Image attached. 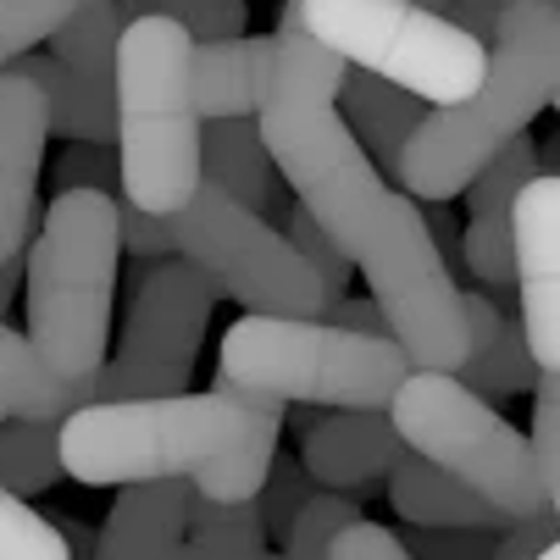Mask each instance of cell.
<instances>
[{
	"instance_id": "6da1fadb",
	"label": "cell",
	"mask_w": 560,
	"mask_h": 560,
	"mask_svg": "<svg viewBox=\"0 0 560 560\" xmlns=\"http://www.w3.org/2000/svg\"><path fill=\"white\" fill-rule=\"evenodd\" d=\"M283 417L228 394H173L84 406L61 422V471L90 489L189 483L200 500L245 505L261 494Z\"/></svg>"
},
{
	"instance_id": "7a4b0ae2",
	"label": "cell",
	"mask_w": 560,
	"mask_h": 560,
	"mask_svg": "<svg viewBox=\"0 0 560 560\" xmlns=\"http://www.w3.org/2000/svg\"><path fill=\"white\" fill-rule=\"evenodd\" d=\"M339 84L345 61L300 28V0H283L272 34V78L256 106V133L272 173L294 189V206L334 245H345L388 195V184L377 178V167L366 162V150L334 106Z\"/></svg>"
},
{
	"instance_id": "3957f363",
	"label": "cell",
	"mask_w": 560,
	"mask_h": 560,
	"mask_svg": "<svg viewBox=\"0 0 560 560\" xmlns=\"http://www.w3.org/2000/svg\"><path fill=\"white\" fill-rule=\"evenodd\" d=\"M555 101H560V0H516L489 39L477 90L455 106L422 112L394 167L399 195L417 206H450Z\"/></svg>"
},
{
	"instance_id": "277c9868",
	"label": "cell",
	"mask_w": 560,
	"mask_h": 560,
	"mask_svg": "<svg viewBox=\"0 0 560 560\" xmlns=\"http://www.w3.org/2000/svg\"><path fill=\"white\" fill-rule=\"evenodd\" d=\"M195 39L173 18H133L112 50L117 189L150 217H173L200 189V112L189 95Z\"/></svg>"
},
{
	"instance_id": "5b68a950",
	"label": "cell",
	"mask_w": 560,
	"mask_h": 560,
	"mask_svg": "<svg viewBox=\"0 0 560 560\" xmlns=\"http://www.w3.org/2000/svg\"><path fill=\"white\" fill-rule=\"evenodd\" d=\"M117 206L101 189H67L28 238V350L61 383H95L112 350L117 300Z\"/></svg>"
},
{
	"instance_id": "8992f818",
	"label": "cell",
	"mask_w": 560,
	"mask_h": 560,
	"mask_svg": "<svg viewBox=\"0 0 560 560\" xmlns=\"http://www.w3.org/2000/svg\"><path fill=\"white\" fill-rule=\"evenodd\" d=\"M406 377L411 361L394 339H361L328 323H289V316H238L222 334L211 394L245 399L272 417H283L289 399L311 411H388Z\"/></svg>"
},
{
	"instance_id": "52a82bcc",
	"label": "cell",
	"mask_w": 560,
	"mask_h": 560,
	"mask_svg": "<svg viewBox=\"0 0 560 560\" xmlns=\"http://www.w3.org/2000/svg\"><path fill=\"white\" fill-rule=\"evenodd\" d=\"M388 422L417 460L450 471L505 522H527L560 505L544 489L527 433H516L483 394L460 388L450 372H411L388 399Z\"/></svg>"
},
{
	"instance_id": "ba28073f",
	"label": "cell",
	"mask_w": 560,
	"mask_h": 560,
	"mask_svg": "<svg viewBox=\"0 0 560 560\" xmlns=\"http://www.w3.org/2000/svg\"><path fill=\"white\" fill-rule=\"evenodd\" d=\"M350 267L366 278V300L383 311L388 339L399 355L411 361V372H450L466 355V328H460V289L450 267L439 261L433 238L417 217V200L383 195V206L339 245Z\"/></svg>"
},
{
	"instance_id": "9c48e42d",
	"label": "cell",
	"mask_w": 560,
	"mask_h": 560,
	"mask_svg": "<svg viewBox=\"0 0 560 560\" xmlns=\"http://www.w3.org/2000/svg\"><path fill=\"white\" fill-rule=\"evenodd\" d=\"M300 28L345 67H361L422 106H455L477 90L489 45L417 0H300Z\"/></svg>"
},
{
	"instance_id": "30bf717a",
	"label": "cell",
	"mask_w": 560,
	"mask_h": 560,
	"mask_svg": "<svg viewBox=\"0 0 560 560\" xmlns=\"http://www.w3.org/2000/svg\"><path fill=\"white\" fill-rule=\"evenodd\" d=\"M173 256H184L195 272L211 278L222 300H233L250 316H289V323H316L323 316V283L294 256V245L256 211L200 184L173 217Z\"/></svg>"
},
{
	"instance_id": "8fae6325",
	"label": "cell",
	"mask_w": 560,
	"mask_h": 560,
	"mask_svg": "<svg viewBox=\"0 0 560 560\" xmlns=\"http://www.w3.org/2000/svg\"><path fill=\"white\" fill-rule=\"evenodd\" d=\"M217 300L222 294L211 289V278L195 272L184 256L144 267V278L128 300V316H122L117 350H106L112 361L95 372V406L189 394Z\"/></svg>"
},
{
	"instance_id": "7c38bea8",
	"label": "cell",
	"mask_w": 560,
	"mask_h": 560,
	"mask_svg": "<svg viewBox=\"0 0 560 560\" xmlns=\"http://www.w3.org/2000/svg\"><path fill=\"white\" fill-rule=\"evenodd\" d=\"M516 328L538 372H560V178L538 173L511 200Z\"/></svg>"
},
{
	"instance_id": "4fadbf2b",
	"label": "cell",
	"mask_w": 560,
	"mask_h": 560,
	"mask_svg": "<svg viewBox=\"0 0 560 560\" xmlns=\"http://www.w3.org/2000/svg\"><path fill=\"white\" fill-rule=\"evenodd\" d=\"M45 95L18 67H0V261H23L39 228V173H45Z\"/></svg>"
},
{
	"instance_id": "5bb4252c",
	"label": "cell",
	"mask_w": 560,
	"mask_h": 560,
	"mask_svg": "<svg viewBox=\"0 0 560 560\" xmlns=\"http://www.w3.org/2000/svg\"><path fill=\"white\" fill-rule=\"evenodd\" d=\"M406 455L388 411H323L305 428L300 444V471L311 477V489L328 494H366V483L394 471V460Z\"/></svg>"
},
{
	"instance_id": "9a60e30c",
	"label": "cell",
	"mask_w": 560,
	"mask_h": 560,
	"mask_svg": "<svg viewBox=\"0 0 560 560\" xmlns=\"http://www.w3.org/2000/svg\"><path fill=\"white\" fill-rule=\"evenodd\" d=\"M195 489L189 483H128L95 538V560H283V555H211L184 544Z\"/></svg>"
},
{
	"instance_id": "2e32d148",
	"label": "cell",
	"mask_w": 560,
	"mask_h": 560,
	"mask_svg": "<svg viewBox=\"0 0 560 560\" xmlns=\"http://www.w3.org/2000/svg\"><path fill=\"white\" fill-rule=\"evenodd\" d=\"M460 328H466V355L455 366V383L471 388V394H483L489 406L505 394H522L533 388L538 366L527 355V339L522 328L511 323V316L489 300V294H460Z\"/></svg>"
},
{
	"instance_id": "e0dca14e",
	"label": "cell",
	"mask_w": 560,
	"mask_h": 560,
	"mask_svg": "<svg viewBox=\"0 0 560 560\" xmlns=\"http://www.w3.org/2000/svg\"><path fill=\"white\" fill-rule=\"evenodd\" d=\"M272 78V34H238V39H211L189 50V95L200 122L222 117H256Z\"/></svg>"
},
{
	"instance_id": "ac0fdd59",
	"label": "cell",
	"mask_w": 560,
	"mask_h": 560,
	"mask_svg": "<svg viewBox=\"0 0 560 560\" xmlns=\"http://www.w3.org/2000/svg\"><path fill=\"white\" fill-rule=\"evenodd\" d=\"M388 505L411 527H433V533H500L505 527V516L489 500H477L466 483H455L450 471L417 460L411 450L388 471Z\"/></svg>"
},
{
	"instance_id": "d6986e66",
	"label": "cell",
	"mask_w": 560,
	"mask_h": 560,
	"mask_svg": "<svg viewBox=\"0 0 560 560\" xmlns=\"http://www.w3.org/2000/svg\"><path fill=\"white\" fill-rule=\"evenodd\" d=\"M334 106H339L345 128L355 133V144L366 150V162L377 167V178H394L399 150H406V139L422 122V101H411L406 90L383 84V78H372L361 67H345V84H339Z\"/></svg>"
},
{
	"instance_id": "ffe728a7",
	"label": "cell",
	"mask_w": 560,
	"mask_h": 560,
	"mask_svg": "<svg viewBox=\"0 0 560 560\" xmlns=\"http://www.w3.org/2000/svg\"><path fill=\"white\" fill-rule=\"evenodd\" d=\"M200 184H211L217 195L238 200L256 217H267L278 206V178H272V162L261 150L256 117L200 122Z\"/></svg>"
},
{
	"instance_id": "44dd1931",
	"label": "cell",
	"mask_w": 560,
	"mask_h": 560,
	"mask_svg": "<svg viewBox=\"0 0 560 560\" xmlns=\"http://www.w3.org/2000/svg\"><path fill=\"white\" fill-rule=\"evenodd\" d=\"M0 406L18 422H67L72 411L95 406V383H61L23 334L0 323Z\"/></svg>"
},
{
	"instance_id": "7402d4cb",
	"label": "cell",
	"mask_w": 560,
	"mask_h": 560,
	"mask_svg": "<svg viewBox=\"0 0 560 560\" xmlns=\"http://www.w3.org/2000/svg\"><path fill=\"white\" fill-rule=\"evenodd\" d=\"M12 67L45 95L50 133H67L78 144H112V95L106 90H90L84 78H72L50 50H28Z\"/></svg>"
},
{
	"instance_id": "603a6c76",
	"label": "cell",
	"mask_w": 560,
	"mask_h": 560,
	"mask_svg": "<svg viewBox=\"0 0 560 560\" xmlns=\"http://www.w3.org/2000/svg\"><path fill=\"white\" fill-rule=\"evenodd\" d=\"M56 439H61V422H18V417L0 422V489L18 500L45 494L61 477Z\"/></svg>"
},
{
	"instance_id": "cb8c5ba5",
	"label": "cell",
	"mask_w": 560,
	"mask_h": 560,
	"mask_svg": "<svg viewBox=\"0 0 560 560\" xmlns=\"http://www.w3.org/2000/svg\"><path fill=\"white\" fill-rule=\"evenodd\" d=\"M544 173V162H538V150H533V139L527 133H516L494 162L477 173L460 195H466V206H471V222H511V200L533 184Z\"/></svg>"
},
{
	"instance_id": "d4e9b609",
	"label": "cell",
	"mask_w": 560,
	"mask_h": 560,
	"mask_svg": "<svg viewBox=\"0 0 560 560\" xmlns=\"http://www.w3.org/2000/svg\"><path fill=\"white\" fill-rule=\"evenodd\" d=\"M184 527H195V549H211V555H267V527H261L256 500L217 505V500L195 494Z\"/></svg>"
},
{
	"instance_id": "484cf974",
	"label": "cell",
	"mask_w": 560,
	"mask_h": 560,
	"mask_svg": "<svg viewBox=\"0 0 560 560\" xmlns=\"http://www.w3.org/2000/svg\"><path fill=\"white\" fill-rule=\"evenodd\" d=\"M84 0H0V67L45 45Z\"/></svg>"
},
{
	"instance_id": "4316f807",
	"label": "cell",
	"mask_w": 560,
	"mask_h": 560,
	"mask_svg": "<svg viewBox=\"0 0 560 560\" xmlns=\"http://www.w3.org/2000/svg\"><path fill=\"white\" fill-rule=\"evenodd\" d=\"M283 238H289V245H294V256L316 272V283H323V311L334 305V300H345V289H350V256L334 245V238L323 233V228H316L300 206H289L283 211Z\"/></svg>"
},
{
	"instance_id": "83f0119b",
	"label": "cell",
	"mask_w": 560,
	"mask_h": 560,
	"mask_svg": "<svg viewBox=\"0 0 560 560\" xmlns=\"http://www.w3.org/2000/svg\"><path fill=\"white\" fill-rule=\"evenodd\" d=\"M0 560H72L56 522L28 511V500L0 489Z\"/></svg>"
},
{
	"instance_id": "f1b7e54d",
	"label": "cell",
	"mask_w": 560,
	"mask_h": 560,
	"mask_svg": "<svg viewBox=\"0 0 560 560\" xmlns=\"http://www.w3.org/2000/svg\"><path fill=\"white\" fill-rule=\"evenodd\" d=\"M316 489H311V477L300 471V460H289V455H272V466H267V483H261V494H256V511H261V527H267V538L278 533H289V522L300 516V505L311 500Z\"/></svg>"
},
{
	"instance_id": "f546056e",
	"label": "cell",
	"mask_w": 560,
	"mask_h": 560,
	"mask_svg": "<svg viewBox=\"0 0 560 560\" xmlns=\"http://www.w3.org/2000/svg\"><path fill=\"white\" fill-rule=\"evenodd\" d=\"M460 256L483 289L511 294V222H466Z\"/></svg>"
},
{
	"instance_id": "4dcf8cb0",
	"label": "cell",
	"mask_w": 560,
	"mask_h": 560,
	"mask_svg": "<svg viewBox=\"0 0 560 560\" xmlns=\"http://www.w3.org/2000/svg\"><path fill=\"white\" fill-rule=\"evenodd\" d=\"M112 184H117V150L112 144H67L61 155H56V195H67V189H101V195H112Z\"/></svg>"
},
{
	"instance_id": "1f68e13d",
	"label": "cell",
	"mask_w": 560,
	"mask_h": 560,
	"mask_svg": "<svg viewBox=\"0 0 560 560\" xmlns=\"http://www.w3.org/2000/svg\"><path fill=\"white\" fill-rule=\"evenodd\" d=\"M117 206V245L128 256H144V261H167L173 256V233H167V217H150L139 206H128L122 195H112Z\"/></svg>"
},
{
	"instance_id": "d6a6232c",
	"label": "cell",
	"mask_w": 560,
	"mask_h": 560,
	"mask_svg": "<svg viewBox=\"0 0 560 560\" xmlns=\"http://www.w3.org/2000/svg\"><path fill=\"white\" fill-rule=\"evenodd\" d=\"M406 544L411 560H494V533H433V527H417Z\"/></svg>"
},
{
	"instance_id": "836d02e7",
	"label": "cell",
	"mask_w": 560,
	"mask_h": 560,
	"mask_svg": "<svg viewBox=\"0 0 560 560\" xmlns=\"http://www.w3.org/2000/svg\"><path fill=\"white\" fill-rule=\"evenodd\" d=\"M328 560H411V555H406V544H399V533H388V527H377V522L361 516V522H350L334 538Z\"/></svg>"
},
{
	"instance_id": "e575fe53",
	"label": "cell",
	"mask_w": 560,
	"mask_h": 560,
	"mask_svg": "<svg viewBox=\"0 0 560 560\" xmlns=\"http://www.w3.org/2000/svg\"><path fill=\"white\" fill-rule=\"evenodd\" d=\"M544 549H555V511H538L527 522H505L494 533V560H533Z\"/></svg>"
},
{
	"instance_id": "d590c367",
	"label": "cell",
	"mask_w": 560,
	"mask_h": 560,
	"mask_svg": "<svg viewBox=\"0 0 560 560\" xmlns=\"http://www.w3.org/2000/svg\"><path fill=\"white\" fill-rule=\"evenodd\" d=\"M316 323H328V328H345V334H361V339H388V323H383V311L372 300H334Z\"/></svg>"
},
{
	"instance_id": "8d00e7d4",
	"label": "cell",
	"mask_w": 560,
	"mask_h": 560,
	"mask_svg": "<svg viewBox=\"0 0 560 560\" xmlns=\"http://www.w3.org/2000/svg\"><path fill=\"white\" fill-rule=\"evenodd\" d=\"M516 7V0H455L450 7V23L460 28V34H471L477 45H489L494 39V28H500V18Z\"/></svg>"
},
{
	"instance_id": "74e56055",
	"label": "cell",
	"mask_w": 560,
	"mask_h": 560,
	"mask_svg": "<svg viewBox=\"0 0 560 560\" xmlns=\"http://www.w3.org/2000/svg\"><path fill=\"white\" fill-rule=\"evenodd\" d=\"M18 278H23V261H0V311L18 300Z\"/></svg>"
},
{
	"instance_id": "f35d334b",
	"label": "cell",
	"mask_w": 560,
	"mask_h": 560,
	"mask_svg": "<svg viewBox=\"0 0 560 560\" xmlns=\"http://www.w3.org/2000/svg\"><path fill=\"white\" fill-rule=\"evenodd\" d=\"M533 560H560V544H555V549H544V555H533Z\"/></svg>"
},
{
	"instance_id": "ab89813d",
	"label": "cell",
	"mask_w": 560,
	"mask_h": 560,
	"mask_svg": "<svg viewBox=\"0 0 560 560\" xmlns=\"http://www.w3.org/2000/svg\"><path fill=\"white\" fill-rule=\"evenodd\" d=\"M0 422H7V406H0Z\"/></svg>"
}]
</instances>
